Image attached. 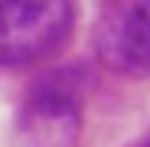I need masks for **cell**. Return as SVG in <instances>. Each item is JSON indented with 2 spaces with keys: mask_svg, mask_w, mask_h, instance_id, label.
Instances as JSON below:
<instances>
[{
  "mask_svg": "<svg viewBox=\"0 0 150 147\" xmlns=\"http://www.w3.org/2000/svg\"><path fill=\"white\" fill-rule=\"evenodd\" d=\"M77 0H3L0 6V61L28 68L64 46L74 28Z\"/></svg>",
  "mask_w": 150,
  "mask_h": 147,
  "instance_id": "6da1fadb",
  "label": "cell"
},
{
  "mask_svg": "<svg viewBox=\"0 0 150 147\" xmlns=\"http://www.w3.org/2000/svg\"><path fill=\"white\" fill-rule=\"evenodd\" d=\"M83 80L74 71H55L31 86L22 107V147H77Z\"/></svg>",
  "mask_w": 150,
  "mask_h": 147,
  "instance_id": "7a4b0ae2",
  "label": "cell"
},
{
  "mask_svg": "<svg viewBox=\"0 0 150 147\" xmlns=\"http://www.w3.org/2000/svg\"><path fill=\"white\" fill-rule=\"evenodd\" d=\"M92 40L107 71L122 77L150 74V0H104Z\"/></svg>",
  "mask_w": 150,
  "mask_h": 147,
  "instance_id": "3957f363",
  "label": "cell"
},
{
  "mask_svg": "<svg viewBox=\"0 0 150 147\" xmlns=\"http://www.w3.org/2000/svg\"><path fill=\"white\" fill-rule=\"evenodd\" d=\"M144 147H150V141H147V144H144Z\"/></svg>",
  "mask_w": 150,
  "mask_h": 147,
  "instance_id": "277c9868",
  "label": "cell"
}]
</instances>
